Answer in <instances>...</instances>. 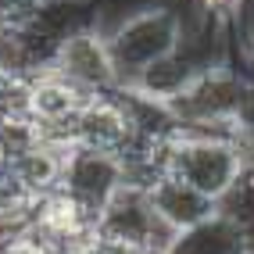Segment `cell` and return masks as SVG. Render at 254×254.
I'll use <instances>...</instances> for the list:
<instances>
[{"mask_svg": "<svg viewBox=\"0 0 254 254\" xmlns=\"http://www.w3.org/2000/svg\"><path fill=\"white\" fill-rule=\"evenodd\" d=\"M240 140L244 136L179 129L168 140V176L190 183L193 190L211 197L215 204H222L247 176V158Z\"/></svg>", "mask_w": 254, "mask_h": 254, "instance_id": "cell-1", "label": "cell"}, {"mask_svg": "<svg viewBox=\"0 0 254 254\" xmlns=\"http://www.w3.org/2000/svg\"><path fill=\"white\" fill-rule=\"evenodd\" d=\"M108 43H111L118 79H122V86H126V82H132L136 75H143L147 68H154L158 61L179 54L183 18L172 7H140V11L126 14V18L108 32Z\"/></svg>", "mask_w": 254, "mask_h": 254, "instance_id": "cell-2", "label": "cell"}, {"mask_svg": "<svg viewBox=\"0 0 254 254\" xmlns=\"http://www.w3.org/2000/svg\"><path fill=\"white\" fill-rule=\"evenodd\" d=\"M97 233L126 254H132V251L168 254V247L176 240V233L154 215V208H150V200H147V190H136V186H126L122 193H115L108 204L100 208Z\"/></svg>", "mask_w": 254, "mask_h": 254, "instance_id": "cell-3", "label": "cell"}, {"mask_svg": "<svg viewBox=\"0 0 254 254\" xmlns=\"http://www.w3.org/2000/svg\"><path fill=\"white\" fill-rule=\"evenodd\" d=\"M50 68L58 75H64L72 86L86 90V93H111L122 86L115 68V58H111V43H108V32L86 25V29H75L61 40Z\"/></svg>", "mask_w": 254, "mask_h": 254, "instance_id": "cell-4", "label": "cell"}, {"mask_svg": "<svg viewBox=\"0 0 254 254\" xmlns=\"http://www.w3.org/2000/svg\"><path fill=\"white\" fill-rule=\"evenodd\" d=\"M72 129H75V147L100 150V154L126 158L140 143V132H136V122H132V111H129L122 86L111 93H93L82 104Z\"/></svg>", "mask_w": 254, "mask_h": 254, "instance_id": "cell-5", "label": "cell"}, {"mask_svg": "<svg viewBox=\"0 0 254 254\" xmlns=\"http://www.w3.org/2000/svg\"><path fill=\"white\" fill-rule=\"evenodd\" d=\"M61 190L72 193L86 211L100 215V208H104L115 193L126 190V165H122L118 154H100V150L72 147L68 154H64Z\"/></svg>", "mask_w": 254, "mask_h": 254, "instance_id": "cell-6", "label": "cell"}, {"mask_svg": "<svg viewBox=\"0 0 254 254\" xmlns=\"http://www.w3.org/2000/svg\"><path fill=\"white\" fill-rule=\"evenodd\" d=\"M147 200H150V208H154V215L176 236L186 233V229L204 226L208 218L218 215V204H215L211 197H204L200 190H193L190 183H183V179L168 176V172L158 176L154 183L147 186Z\"/></svg>", "mask_w": 254, "mask_h": 254, "instance_id": "cell-7", "label": "cell"}, {"mask_svg": "<svg viewBox=\"0 0 254 254\" xmlns=\"http://www.w3.org/2000/svg\"><path fill=\"white\" fill-rule=\"evenodd\" d=\"M72 147H54V143H36L22 150V154H14L7 172L0 176L14 193H22L25 200L32 204H40L47 193L61 190V176H64V154H68Z\"/></svg>", "mask_w": 254, "mask_h": 254, "instance_id": "cell-8", "label": "cell"}, {"mask_svg": "<svg viewBox=\"0 0 254 254\" xmlns=\"http://www.w3.org/2000/svg\"><path fill=\"white\" fill-rule=\"evenodd\" d=\"M168 254H251V236L240 222L218 211L204 226L179 233Z\"/></svg>", "mask_w": 254, "mask_h": 254, "instance_id": "cell-9", "label": "cell"}, {"mask_svg": "<svg viewBox=\"0 0 254 254\" xmlns=\"http://www.w3.org/2000/svg\"><path fill=\"white\" fill-rule=\"evenodd\" d=\"M193 4L208 14H233V11H240L244 0H193Z\"/></svg>", "mask_w": 254, "mask_h": 254, "instance_id": "cell-10", "label": "cell"}, {"mask_svg": "<svg viewBox=\"0 0 254 254\" xmlns=\"http://www.w3.org/2000/svg\"><path fill=\"white\" fill-rule=\"evenodd\" d=\"M7 165H11V150H7V143H4V136H0V176L7 172Z\"/></svg>", "mask_w": 254, "mask_h": 254, "instance_id": "cell-11", "label": "cell"}, {"mask_svg": "<svg viewBox=\"0 0 254 254\" xmlns=\"http://www.w3.org/2000/svg\"><path fill=\"white\" fill-rule=\"evenodd\" d=\"M11 75H14V72H7V64H4V61H0V86H4V82H7Z\"/></svg>", "mask_w": 254, "mask_h": 254, "instance_id": "cell-12", "label": "cell"}, {"mask_svg": "<svg viewBox=\"0 0 254 254\" xmlns=\"http://www.w3.org/2000/svg\"><path fill=\"white\" fill-rule=\"evenodd\" d=\"M132 254H158V251H132Z\"/></svg>", "mask_w": 254, "mask_h": 254, "instance_id": "cell-13", "label": "cell"}, {"mask_svg": "<svg viewBox=\"0 0 254 254\" xmlns=\"http://www.w3.org/2000/svg\"><path fill=\"white\" fill-rule=\"evenodd\" d=\"M251 61H254V36H251Z\"/></svg>", "mask_w": 254, "mask_h": 254, "instance_id": "cell-14", "label": "cell"}]
</instances>
